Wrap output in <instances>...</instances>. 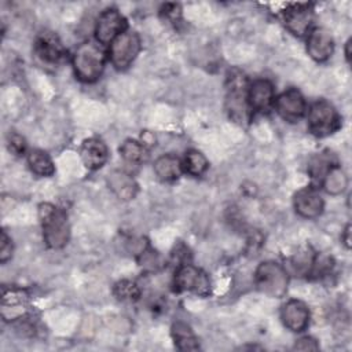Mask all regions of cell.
<instances>
[{
    "label": "cell",
    "instance_id": "cell-28",
    "mask_svg": "<svg viewBox=\"0 0 352 352\" xmlns=\"http://www.w3.org/2000/svg\"><path fill=\"white\" fill-rule=\"evenodd\" d=\"M7 146H8L10 153L14 154V155H16V157L22 155V154L25 153V150H26V142H25V139H23L19 133H16V132H11V133L8 135V138H7Z\"/></svg>",
    "mask_w": 352,
    "mask_h": 352
},
{
    "label": "cell",
    "instance_id": "cell-1",
    "mask_svg": "<svg viewBox=\"0 0 352 352\" xmlns=\"http://www.w3.org/2000/svg\"><path fill=\"white\" fill-rule=\"evenodd\" d=\"M38 219L43 231V239L50 249H62L70 238V224L63 209L43 202L38 205Z\"/></svg>",
    "mask_w": 352,
    "mask_h": 352
},
{
    "label": "cell",
    "instance_id": "cell-23",
    "mask_svg": "<svg viewBox=\"0 0 352 352\" xmlns=\"http://www.w3.org/2000/svg\"><path fill=\"white\" fill-rule=\"evenodd\" d=\"M122 160L132 165H140L148 158L147 147L135 139H126L118 148Z\"/></svg>",
    "mask_w": 352,
    "mask_h": 352
},
{
    "label": "cell",
    "instance_id": "cell-21",
    "mask_svg": "<svg viewBox=\"0 0 352 352\" xmlns=\"http://www.w3.org/2000/svg\"><path fill=\"white\" fill-rule=\"evenodd\" d=\"M30 170L41 177H50L55 173V165L51 157L43 150H32L26 157Z\"/></svg>",
    "mask_w": 352,
    "mask_h": 352
},
{
    "label": "cell",
    "instance_id": "cell-5",
    "mask_svg": "<svg viewBox=\"0 0 352 352\" xmlns=\"http://www.w3.org/2000/svg\"><path fill=\"white\" fill-rule=\"evenodd\" d=\"M307 121L309 132L318 138L329 136L341 126V117L338 111L324 99H319L309 106Z\"/></svg>",
    "mask_w": 352,
    "mask_h": 352
},
{
    "label": "cell",
    "instance_id": "cell-13",
    "mask_svg": "<svg viewBox=\"0 0 352 352\" xmlns=\"http://www.w3.org/2000/svg\"><path fill=\"white\" fill-rule=\"evenodd\" d=\"M275 102L274 84L267 78H257L248 87V103L250 111L268 113Z\"/></svg>",
    "mask_w": 352,
    "mask_h": 352
},
{
    "label": "cell",
    "instance_id": "cell-22",
    "mask_svg": "<svg viewBox=\"0 0 352 352\" xmlns=\"http://www.w3.org/2000/svg\"><path fill=\"white\" fill-rule=\"evenodd\" d=\"M324 191L330 195H340L348 186V177L345 172L336 164L333 165L320 180Z\"/></svg>",
    "mask_w": 352,
    "mask_h": 352
},
{
    "label": "cell",
    "instance_id": "cell-25",
    "mask_svg": "<svg viewBox=\"0 0 352 352\" xmlns=\"http://www.w3.org/2000/svg\"><path fill=\"white\" fill-rule=\"evenodd\" d=\"M334 267V260L331 256L323 254V253H316L309 263L307 275L312 276V278H320L327 275Z\"/></svg>",
    "mask_w": 352,
    "mask_h": 352
},
{
    "label": "cell",
    "instance_id": "cell-34",
    "mask_svg": "<svg viewBox=\"0 0 352 352\" xmlns=\"http://www.w3.org/2000/svg\"><path fill=\"white\" fill-rule=\"evenodd\" d=\"M351 45H352V38H348V41L345 43V58L348 63H351Z\"/></svg>",
    "mask_w": 352,
    "mask_h": 352
},
{
    "label": "cell",
    "instance_id": "cell-32",
    "mask_svg": "<svg viewBox=\"0 0 352 352\" xmlns=\"http://www.w3.org/2000/svg\"><path fill=\"white\" fill-rule=\"evenodd\" d=\"M142 143H143L146 147L154 146V144H155V136H154L151 132L144 131V132L142 133Z\"/></svg>",
    "mask_w": 352,
    "mask_h": 352
},
{
    "label": "cell",
    "instance_id": "cell-14",
    "mask_svg": "<svg viewBox=\"0 0 352 352\" xmlns=\"http://www.w3.org/2000/svg\"><path fill=\"white\" fill-rule=\"evenodd\" d=\"M293 206L296 213L301 217L316 219L323 213L324 201L316 187L307 186L294 194Z\"/></svg>",
    "mask_w": 352,
    "mask_h": 352
},
{
    "label": "cell",
    "instance_id": "cell-18",
    "mask_svg": "<svg viewBox=\"0 0 352 352\" xmlns=\"http://www.w3.org/2000/svg\"><path fill=\"white\" fill-rule=\"evenodd\" d=\"M107 184H109V188L113 191V194L122 201L133 199L139 191V186L136 180L129 173L120 169L111 170L109 173Z\"/></svg>",
    "mask_w": 352,
    "mask_h": 352
},
{
    "label": "cell",
    "instance_id": "cell-26",
    "mask_svg": "<svg viewBox=\"0 0 352 352\" xmlns=\"http://www.w3.org/2000/svg\"><path fill=\"white\" fill-rule=\"evenodd\" d=\"M113 294L121 301H136L139 300L142 292L136 282L129 279H121L114 285Z\"/></svg>",
    "mask_w": 352,
    "mask_h": 352
},
{
    "label": "cell",
    "instance_id": "cell-15",
    "mask_svg": "<svg viewBox=\"0 0 352 352\" xmlns=\"http://www.w3.org/2000/svg\"><path fill=\"white\" fill-rule=\"evenodd\" d=\"M309 308L308 305L297 298L287 300L280 308V319L286 329L294 333L304 331L309 324Z\"/></svg>",
    "mask_w": 352,
    "mask_h": 352
},
{
    "label": "cell",
    "instance_id": "cell-30",
    "mask_svg": "<svg viewBox=\"0 0 352 352\" xmlns=\"http://www.w3.org/2000/svg\"><path fill=\"white\" fill-rule=\"evenodd\" d=\"M293 349H297V351H318L319 344L314 337L305 336V337H301L300 340L296 341Z\"/></svg>",
    "mask_w": 352,
    "mask_h": 352
},
{
    "label": "cell",
    "instance_id": "cell-4",
    "mask_svg": "<svg viewBox=\"0 0 352 352\" xmlns=\"http://www.w3.org/2000/svg\"><path fill=\"white\" fill-rule=\"evenodd\" d=\"M257 289L272 298H280L286 294L289 286V274L286 268L274 260L261 261L254 271Z\"/></svg>",
    "mask_w": 352,
    "mask_h": 352
},
{
    "label": "cell",
    "instance_id": "cell-20",
    "mask_svg": "<svg viewBox=\"0 0 352 352\" xmlns=\"http://www.w3.org/2000/svg\"><path fill=\"white\" fill-rule=\"evenodd\" d=\"M170 336L175 346L180 351H197L199 348L198 338L192 329L184 322H175L170 327Z\"/></svg>",
    "mask_w": 352,
    "mask_h": 352
},
{
    "label": "cell",
    "instance_id": "cell-6",
    "mask_svg": "<svg viewBox=\"0 0 352 352\" xmlns=\"http://www.w3.org/2000/svg\"><path fill=\"white\" fill-rule=\"evenodd\" d=\"M142 48L140 37L136 32H124L113 40L109 50V58L114 69L125 70L128 69Z\"/></svg>",
    "mask_w": 352,
    "mask_h": 352
},
{
    "label": "cell",
    "instance_id": "cell-24",
    "mask_svg": "<svg viewBox=\"0 0 352 352\" xmlns=\"http://www.w3.org/2000/svg\"><path fill=\"white\" fill-rule=\"evenodd\" d=\"M182 164H183V172L195 177L204 175L209 168L208 158L199 150H195V148L186 151V155Z\"/></svg>",
    "mask_w": 352,
    "mask_h": 352
},
{
    "label": "cell",
    "instance_id": "cell-27",
    "mask_svg": "<svg viewBox=\"0 0 352 352\" xmlns=\"http://www.w3.org/2000/svg\"><path fill=\"white\" fill-rule=\"evenodd\" d=\"M336 165V162L331 161L330 155H326V154H318L315 155L309 165H308V170L312 176V179H318V180H322V177L324 176V173L333 166Z\"/></svg>",
    "mask_w": 352,
    "mask_h": 352
},
{
    "label": "cell",
    "instance_id": "cell-29",
    "mask_svg": "<svg viewBox=\"0 0 352 352\" xmlns=\"http://www.w3.org/2000/svg\"><path fill=\"white\" fill-rule=\"evenodd\" d=\"M12 250H14L12 241L7 235V232L3 230L1 236H0V263L1 264L7 263L12 257Z\"/></svg>",
    "mask_w": 352,
    "mask_h": 352
},
{
    "label": "cell",
    "instance_id": "cell-19",
    "mask_svg": "<svg viewBox=\"0 0 352 352\" xmlns=\"http://www.w3.org/2000/svg\"><path fill=\"white\" fill-rule=\"evenodd\" d=\"M154 173L162 182H175L183 173V164L175 154H164L154 162Z\"/></svg>",
    "mask_w": 352,
    "mask_h": 352
},
{
    "label": "cell",
    "instance_id": "cell-10",
    "mask_svg": "<svg viewBox=\"0 0 352 352\" xmlns=\"http://www.w3.org/2000/svg\"><path fill=\"white\" fill-rule=\"evenodd\" d=\"M34 54L45 65H59L66 56L67 51L59 37L52 32H41L34 40Z\"/></svg>",
    "mask_w": 352,
    "mask_h": 352
},
{
    "label": "cell",
    "instance_id": "cell-2",
    "mask_svg": "<svg viewBox=\"0 0 352 352\" xmlns=\"http://www.w3.org/2000/svg\"><path fill=\"white\" fill-rule=\"evenodd\" d=\"M72 65L76 77L82 82L91 84L102 76L106 65V55L96 44L85 41L74 51Z\"/></svg>",
    "mask_w": 352,
    "mask_h": 352
},
{
    "label": "cell",
    "instance_id": "cell-17",
    "mask_svg": "<svg viewBox=\"0 0 352 352\" xmlns=\"http://www.w3.org/2000/svg\"><path fill=\"white\" fill-rule=\"evenodd\" d=\"M80 157L87 169L98 170L107 162L109 148L102 139L88 138L81 143Z\"/></svg>",
    "mask_w": 352,
    "mask_h": 352
},
{
    "label": "cell",
    "instance_id": "cell-31",
    "mask_svg": "<svg viewBox=\"0 0 352 352\" xmlns=\"http://www.w3.org/2000/svg\"><path fill=\"white\" fill-rule=\"evenodd\" d=\"M180 6L179 4H165L162 8H161V14L165 15V18L168 19H172V21H176L179 16H180Z\"/></svg>",
    "mask_w": 352,
    "mask_h": 352
},
{
    "label": "cell",
    "instance_id": "cell-8",
    "mask_svg": "<svg viewBox=\"0 0 352 352\" xmlns=\"http://www.w3.org/2000/svg\"><path fill=\"white\" fill-rule=\"evenodd\" d=\"M128 30L125 16L117 8L103 10L95 23V38L100 44H111L116 37Z\"/></svg>",
    "mask_w": 352,
    "mask_h": 352
},
{
    "label": "cell",
    "instance_id": "cell-3",
    "mask_svg": "<svg viewBox=\"0 0 352 352\" xmlns=\"http://www.w3.org/2000/svg\"><path fill=\"white\" fill-rule=\"evenodd\" d=\"M248 80L242 72L232 69L227 74V95L226 109L228 117L236 122L243 124L249 121L250 107L248 103Z\"/></svg>",
    "mask_w": 352,
    "mask_h": 352
},
{
    "label": "cell",
    "instance_id": "cell-9",
    "mask_svg": "<svg viewBox=\"0 0 352 352\" xmlns=\"http://www.w3.org/2000/svg\"><path fill=\"white\" fill-rule=\"evenodd\" d=\"M312 21L314 6L311 3H293L287 4L283 10V23L286 29L297 37L308 34Z\"/></svg>",
    "mask_w": 352,
    "mask_h": 352
},
{
    "label": "cell",
    "instance_id": "cell-16",
    "mask_svg": "<svg viewBox=\"0 0 352 352\" xmlns=\"http://www.w3.org/2000/svg\"><path fill=\"white\" fill-rule=\"evenodd\" d=\"M307 52L316 62H326L334 52V38L324 28H314L308 32Z\"/></svg>",
    "mask_w": 352,
    "mask_h": 352
},
{
    "label": "cell",
    "instance_id": "cell-12",
    "mask_svg": "<svg viewBox=\"0 0 352 352\" xmlns=\"http://www.w3.org/2000/svg\"><path fill=\"white\" fill-rule=\"evenodd\" d=\"M29 294L18 286H3L1 289V315L6 320L19 319L28 311Z\"/></svg>",
    "mask_w": 352,
    "mask_h": 352
},
{
    "label": "cell",
    "instance_id": "cell-11",
    "mask_svg": "<svg viewBox=\"0 0 352 352\" xmlns=\"http://www.w3.org/2000/svg\"><path fill=\"white\" fill-rule=\"evenodd\" d=\"M276 113L287 122H297L307 111L305 98L297 88H289L275 98Z\"/></svg>",
    "mask_w": 352,
    "mask_h": 352
},
{
    "label": "cell",
    "instance_id": "cell-33",
    "mask_svg": "<svg viewBox=\"0 0 352 352\" xmlns=\"http://www.w3.org/2000/svg\"><path fill=\"white\" fill-rule=\"evenodd\" d=\"M341 241L346 249L351 248V224H346V227L344 228V231L341 234Z\"/></svg>",
    "mask_w": 352,
    "mask_h": 352
},
{
    "label": "cell",
    "instance_id": "cell-7",
    "mask_svg": "<svg viewBox=\"0 0 352 352\" xmlns=\"http://www.w3.org/2000/svg\"><path fill=\"white\" fill-rule=\"evenodd\" d=\"M173 286L176 292H192L202 297L210 293V279L208 274L190 263L177 265Z\"/></svg>",
    "mask_w": 352,
    "mask_h": 352
}]
</instances>
